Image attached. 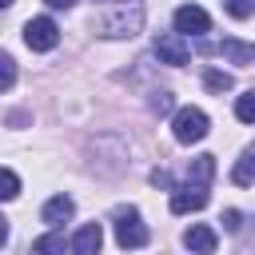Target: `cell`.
Segmentation results:
<instances>
[{"label":"cell","mask_w":255,"mask_h":255,"mask_svg":"<svg viewBox=\"0 0 255 255\" xmlns=\"http://www.w3.org/2000/svg\"><path fill=\"white\" fill-rule=\"evenodd\" d=\"M32 251H36V255H64V251H68V243H64V235H60V231H48V235H40V239L32 243Z\"/></svg>","instance_id":"13"},{"label":"cell","mask_w":255,"mask_h":255,"mask_svg":"<svg viewBox=\"0 0 255 255\" xmlns=\"http://www.w3.org/2000/svg\"><path fill=\"white\" fill-rule=\"evenodd\" d=\"M235 120L255 124V92H247V96H239V100H235Z\"/></svg>","instance_id":"16"},{"label":"cell","mask_w":255,"mask_h":255,"mask_svg":"<svg viewBox=\"0 0 255 255\" xmlns=\"http://www.w3.org/2000/svg\"><path fill=\"white\" fill-rule=\"evenodd\" d=\"M207 28H211V16H207L199 4L175 8V32H179V36H203Z\"/></svg>","instance_id":"5"},{"label":"cell","mask_w":255,"mask_h":255,"mask_svg":"<svg viewBox=\"0 0 255 255\" xmlns=\"http://www.w3.org/2000/svg\"><path fill=\"white\" fill-rule=\"evenodd\" d=\"M203 207H207V187H195V183H187V187L171 191V211H175V215L203 211Z\"/></svg>","instance_id":"7"},{"label":"cell","mask_w":255,"mask_h":255,"mask_svg":"<svg viewBox=\"0 0 255 255\" xmlns=\"http://www.w3.org/2000/svg\"><path fill=\"white\" fill-rule=\"evenodd\" d=\"M116 243H120L124 251L147 247V227L139 223V211H135V207H120V211H116Z\"/></svg>","instance_id":"1"},{"label":"cell","mask_w":255,"mask_h":255,"mask_svg":"<svg viewBox=\"0 0 255 255\" xmlns=\"http://www.w3.org/2000/svg\"><path fill=\"white\" fill-rule=\"evenodd\" d=\"M223 56H231L235 64H251L255 60V48H243L239 40H223Z\"/></svg>","instance_id":"14"},{"label":"cell","mask_w":255,"mask_h":255,"mask_svg":"<svg viewBox=\"0 0 255 255\" xmlns=\"http://www.w3.org/2000/svg\"><path fill=\"white\" fill-rule=\"evenodd\" d=\"M183 243H187V247H191L195 255H211L219 239H215V231H211L207 223H191V227L183 231Z\"/></svg>","instance_id":"9"},{"label":"cell","mask_w":255,"mask_h":255,"mask_svg":"<svg viewBox=\"0 0 255 255\" xmlns=\"http://www.w3.org/2000/svg\"><path fill=\"white\" fill-rule=\"evenodd\" d=\"M203 84H207V92H227L235 80L227 76V72H219V68H207V76H203Z\"/></svg>","instance_id":"15"},{"label":"cell","mask_w":255,"mask_h":255,"mask_svg":"<svg viewBox=\"0 0 255 255\" xmlns=\"http://www.w3.org/2000/svg\"><path fill=\"white\" fill-rule=\"evenodd\" d=\"M151 183H155V187H171V175H167V171H151Z\"/></svg>","instance_id":"21"},{"label":"cell","mask_w":255,"mask_h":255,"mask_svg":"<svg viewBox=\"0 0 255 255\" xmlns=\"http://www.w3.org/2000/svg\"><path fill=\"white\" fill-rule=\"evenodd\" d=\"M231 179L239 183V187H247V183H255V143L243 151V159L235 163V171H231Z\"/></svg>","instance_id":"12"},{"label":"cell","mask_w":255,"mask_h":255,"mask_svg":"<svg viewBox=\"0 0 255 255\" xmlns=\"http://www.w3.org/2000/svg\"><path fill=\"white\" fill-rule=\"evenodd\" d=\"M100 247H104V227L100 223H84L76 231V239H72V251L76 255H100Z\"/></svg>","instance_id":"8"},{"label":"cell","mask_w":255,"mask_h":255,"mask_svg":"<svg viewBox=\"0 0 255 255\" xmlns=\"http://www.w3.org/2000/svg\"><path fill=\"white\" fill-rule=\"evenodd\" d=\"M24 44H28L32 52H52V48L60 44V28H56V20H48V16L28 20V24H24Z\"/></svg>","instance_id":"3"},{"label":"cell","mask_w":255,"mask_h":255,"mask_svg":"<svg viewBox=\"0 0 255 255\" xmlns=\"http://www.w3.org/2000/svg\"><path fill=\"white\" fill-rule=\"evenodd\" d=\"M151 112H155V116H167V112H171V92H155V96H151Z\"/></svg>","instance_id":"20"},{"label":"cell","mask_w":255,"mask_h":255,"mask_svg":"<svg viewBox=\"0 0 255 255\" xmlns=\"http://www.w3.org/2000/svg\"><path fill=\"white\" fill-rule=\"evenodd\" d=\"M223 227H227V231H239V211H227V215H223Z\"/></svg>","instance_id":"22"},{"label":"cell","mask_w":255,"mask_h":255,"mask_svg":"<svg viewBox=\"0 0 255 255\" xmlns=\"http://www.w3.org/2000/svg\"><path fill=\"white\" fill-rule=\"evenodd\" d=\"M44 4H48V8H72L76 0H44Z\"/></svg>","instance_id":"23"},{"label":"cell","mask_w":255,"mask_h":255,"mask_svg":"<svg viewBox=\"0 0 255 255\" xmlns=\"http://www.w3.org/2000/svg\"><path fill=\"white\" fill-rule=\"evenodd\" d=\"M12 84H16V60L12 56H0V88L12 92Z\"/></svg>","instance_id":"17"},{"label":"cell","mask_w":255,"mask_h":255,"mask_svg":"<svg viewBox=\"0 0 255 255\" xmlns=\"http://www.w3.org/2000/svg\"><path fill=\"white\" fill-rule=\"evenodd\" d=\"M155 56H159L163 64H187L191 48H187V40H183L179 32H159V36H155Z\"/></svg>","instance_id":"6"},{"label":"cell","mask_w":255,"mask_h":255,"mask_svg":"<svg viewBox=\"0 0 255 255\" xmlns=\"http://www.w3.org/2000/svg\"><path fill=\"white\" fill-rule=\"evenodd\" d=\"M72 211H76L72 195H52V199L44 203V223L60 227V223H68V219H72Z\"/></svg>","instance_id":"10"},{"label":"cell","mask_w":255,"mask_h":255,"mask_svg":"<svg viewBox=\"0 0 255 255\" xmlns=\"http://www.w3.org/2000/svg\"><path fill=\"white\" fill-rule=\"evenodd\" d=\"M4 4H12V0H4Z\"/></svg>","instance_id":"24"},{"label":"cell","mask_w":255,"mask_h":255,"mask_svg":"<svg viewBox=\"0 0 255 255\" xmlns=\"http://www.w3.org/2000/svg\"><path fill=\"white\" fill-rule=\"evenodd\" d=\"M207 128H211V120H207L203 108H179L175 120H171V131H175L179 143H199L207 135Z\"/></svg>","instance_id":"2"},{"label":"cell","mask_w":255,"mask_h":255,"mask_svg":"<svg viewBox=\"0 0 255 255\" xmlns=\"http://www.w3.org/2000/svg\"><path fill=\"white\" fill-rule=\"evenodd\" d=\"M227 4V12L235 16V20H247L251 12H255V0H223Z\"/></svg>","instance_id":"19"},{"label":"cell","mask_w":255,"mask_h":255,"mask_svg":"<svg viewBox=\"0 0 255 255\" xmlns=\"http://www.w3.org/2000/svg\"><path fill=\"white\" fill-rule=\"evenodd\" d=\"M100 28H104V36H135V32L143 28V8H139V4H131V8L120 4L116 16H108Z\"/></svg>","instance_id":"4"},{"label":"cell","mask_w":255,"mask_h":255,"mask_svg":"<svg viewBox=\"0 0 255 255\" xmlns=\"http://www.w3.org/2000/svg\"><path fill=\"white\" fill-rule=\"evenodd\" d=\"M0 187H4V191H0L4 199H16V195H20V179H16V171H12V167H4V175H0Z\"/></svg>","instance_id":"18"},{"label":"cell","mask_w":255,"mask_h":255,"mask_svg":"<svg viewBox=\"0 0 255 255\" xmlns=\"http://www.w3.org/2000/svg\"><path fill=\"white\" fill-rule=\"evenodd\" d=\"M211 175H215V155H195L191 167H187V179H191L195 187H207Z\"/></svg>","instance_id":"11"}]
</instances>
